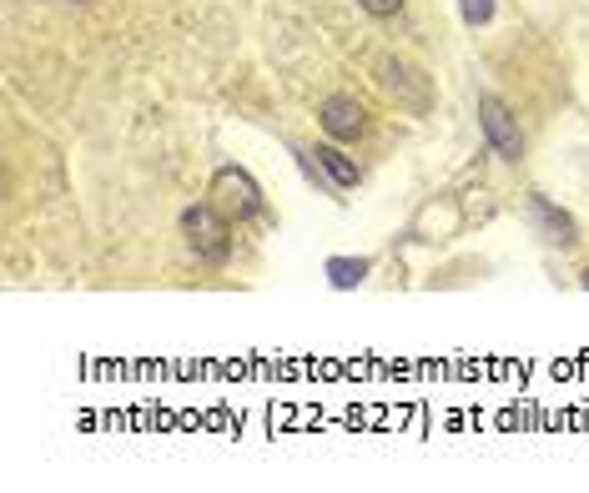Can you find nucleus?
<instances>
[{"instance_id":"nucleus-1","label":"nucleus","mask_w":589,"mask_h":493,"mask_svg":"<svg viewBox=\"0 0 589 493\" xmlns=\"http://www.w3.org/2000/svg\"><path fill=\"white\" fill-rule=\"evenodd\" d=\"M182 237L202 262H227V246H232V227L217 207H187L182 212Z\"/></svg>"},{"instance_id":"nucleus-2","label":"nucleus","mask_w":589,"mask_h":493,"mask_svg":"<svg viewBox=\"0 0 589 493\" xmlns=\"http://www.w3.org/2000/svg\"><path fill=\"white\" fill-rule=\"evenodd\" d=\"M212 207L223 212L227 221H248V217H257L262 212V192H257V182H252L248 171H237V167H223L217 177H212Z\"/></svg>"},{"instance_id":"nucleus-3","label":"nucleus","mask_w":589,"mask_h":493,"mask_svg":"<svg viewBox=\"0 0 589 493\" xmlns=\"http://www.w3.org/2000/svg\"><path fill=\"white\" fill-rule=\"evenodd\" d=\"M378 81H383V92H388L398 106H408L413 117L429 111L433 86H429V76H423L419 65H408V61H398V56H388V61H378Z\"/></svg>"},{"instance_id":"nucleus-4","label":"nucleus","mask_w":589,"mask_h":493,"mask_svg":"<svg viewBox=\"0 0 589 493\" xmlns=\"http://www.w3.org/2000/svg\"><path fill=\"white\" fill-rule=\"evenodd\" d=\"M479 127H484V136L494 142V152L504 156V161H519L524 156L519 121L509 117V106L498 101V96H479Z\"/></svg>"},{"instance_id":"nucleus-5","label":"nucleus","mask_w":589,"mask_h":493,"mask_svg":"<svg viewBox=\"0 0 589 493\" xmlns=\"http://www.w3.org/2000/svg\"><path fill=\"white\" fill-rule=\"evenodd\" d=\"M363 127H368V111L353 101V96H327V101H323V131H327V136L353 142Z\"/></svg>"},{"instance_id":"nucleus-6","label":"nucleus","mask_w":589,"mask_h":493,"mask_svg":"<svg viewBox=\"0 0 589 493\" xmlns=\"http://www.w3.org/2000/svg\"><path fill=\"white\" fill-rule=\"evenodd\" d=\"M529 212H534V221L550 232V242H560V246H575L579 237H575V221L564 217V212H554L544 196H529Z\"/></svg>"},{"instance_id":"nucleus-7","label":"nucleus","mask_w":589,"mask_h":493,"mask_svg":"<svg viewBox=\"0 0 589 493\" xmlns=\"http://www.w3.org/2000/svg\"><path fill=\"white\" fill-rule=\"evenodd\" d=\"M317 167H327V177H333V187H358V161L348 152H338V146H317Z\"/></svg>"},{"instance_id":"nucleus-8","label":"nucleus","mask_w":589,"mask_h":493,"mask_svg":"<svg viewBox=\"0 0 589 493\" xmlns=\"http://www.w3.org/2000/svg\"><path fill=\"white\" fill-rule=\"evenodd\" d=\"M327 277H333V287H358L368 277V262H348V257H338V262H327Z\"/></svg>"},{"instance_id":"nucleus-9","label":"nucleus","mask_w":589,"mask_h":493,"mask_svg":"<svg viewBox=\"0 0 589 493\" xmlns=\"http://www.w3.org/2000/svg\"><path fill=\"white\" fill-rule=\"evenodd\" d=\"M458 11H464L469 26H484L489 15H494V0H458Z\"/></svg>"},{"instance_id":"nucleus-10","label":"nucleus","mask_w":589,"mask_h":493,"mask_svg":"<svg viewBox=\"0 0 589 493\" xmlns=\"http://www.w3.org/2000/svg\"><path fill=\"white\" fill-rule=\"evenodd\" d=\"M368 15H398L404 11V0H358Z\"/></svg>"},{"instance_id":"nucleus-11","label":"nucleus","mask_w":589,"mask_h":493,"mask_svg":"<svg viewBox=\"0 0 589 493\" xmlns=\"http://www.w3.org/2000/svg\"><path fill=\"white\" fill-rule=\"evenodd\" d=\"M585 287H589V273H585Z\"/></svg>"}]
</instances>
